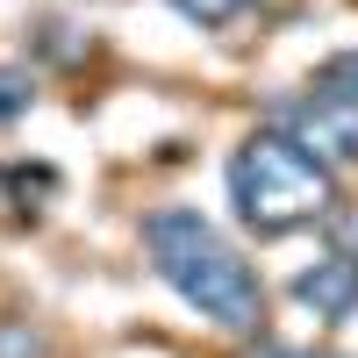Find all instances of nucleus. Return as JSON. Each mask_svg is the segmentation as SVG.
Returning a JSON list of instances; mask_svg holds the SVG:
<instances>
[{
  "mask_svg": "<svg viewBox=\"0 0 358 358\" xmlns=\"http://www.w3.org/2000/svg\"><path fill=\"white\" fill-rule=\"evenodd\" d=\"M143 258H151V273H158L187 308H201L215 330L251 337L258 322H265V287H258V273L244 265V251H236L201 208H158V215L143 222Z\"/></svg>",
  "mask_w": 358,
  "mask_h": 358,
  "instance_id": "f257e3e1",
  "label": "nucleus"
},
{
  "mask_svg": "<svg viewBox=\"0 0 358 358\" xmlns=\"http://www.w3.org/2000/svg\"><path fill=\"white\" fill-rule=\"evenodd\" d=\"M222 187H229V208H236V222L251 236H294V229L330 222L344 208L330 165H315L308 151H294V143L273 136V129H258V136H244L229 151Z\"/></svg>",
  "mask_w": 358,
  "mask_h": 358,
  "instance_id": "f03ea898",
  "label": "nucleus"
},
{
  "mask_svg": "<svg viewBox=\"0 0 358 358\" xmlns=\"http://www.w3.org/2000/svg\"><path fill=\"white\" fill-rule=\"evenodd\" d=\"M265 129L287 136L294 151H308L315 165H358V101H330V94H280L265 108Z\"/></svg>",
  "mask_w": 358,
  "mask_h": 358,
  "instance_id": "7ed1b4c3",
  "label": "nucleus"
},
{
  "mask_svg": "<svg viewBox=\"0 0 358 358\" xmlns=\"http://www.w3.org/2000/svg\"><path fill=\"white\" fill-rule=\"evenodd\" d=\"M294 301L315 308L322 322L358 315V265H351V258H337V251H322L315 265H301V273H294Z\"/></svg>",
  "mask_w": 358,
  "mask_h": 358,
  "instance_id": "20e7f679",
  "label": "nucleus"
},
{
  "mask_svg": "<svg viewBox=\"0 0 358 358\" xmlns=\"http://www.w3.org/2000/svg\"><path fill=\"white\" fill-rule=\"evenodd\" d=\"M315 94H330V101H358V50L322 57V65H315Z\"/></svg>",
  "mask_w": 358,
  "mask_h": 358,
  "instance_id": "39448f33",
  "label": "nucleus"
},
{
  "mask_svg": "<svg viewBox=\"0 0 358 358\" xmlns=\"http://www.w3.org/2000/svg\"><path fill=\"white\" fill-rule=\"evenodd\" d=\"M29 101H36V72L29 65H0V122L29 115Z\"/></svg>",
  "mask_w": 358,
  "mask_h": 358,
  "instance_id": "423d86ee",
  "label": "nucleus"
},
{
  "mask_svg": "<svg viewBox=\"0 0 358 358\" xmlns=\"http://www.w3.org/2000/svg\"><path fill=\"white\" fill-rule=\"evenodd\" d=\"M244 8H251V0H172V15H187V22H201V29H229Z\"/></svg>",
  "mask_w": 358,
  "mask_h": 358,
  "instance_id": "0eeeda50",
  "label": "nucleus"
},
{
  "mask_svg": "<svg viewBox=\"0 0 358 358\" xmlns=\"http://www.w3.org/2000/svg\"><path fill=\"white\" fill-rule=\"evenodd\" d=\"M0 358H50V344L29 322H0Z\"/></svg>",
  "mask_w": 358,
  "mask_h": 358,
  "instance_id": "6e6552de",
  "label": "nucleus"
},
{
  "mask_svg": "<svg viewBox=\"0 0 358 358\" xmlns=\"http://www.w3.org/2000/svg\"><path fill=\"white\" fill-rule=\"evenodd\" d=\"M322 236H330V251H337V258L358 265V208H337V215L322 222Z\"/></svg>",
  "mask_w": 358,
  "mask_h": 358,
  "instance_id": "1a4fd4ad",
  "label": "nucleus"
},
{
  "mask_svg": "<svg viewBox=\"0 0 358 358\" xmlns=\"http://www.w3.org/2000/svg\"><path fill=\"white\" fill-rule=\"evenodd\" d=\"M36 36H43V57H57V65H79V50H94V43H72L79 29H65V22H43Z\"/></svg>",
  "mask_w": 358,
  "mask_h": 358,
  "instance_id": "9d476101",
  "label": "nucleus"
},
{
  "mask_svg": "<svg viewBox=\"0 0 358 358\" xmlns=\"http://www.w3.org/2000/svg\"><path fill=\"white\" fill-rule=\"evenodd\" d=\"M244 358H344V351H301V344H258Z\"/></svg>",
  "mask_w": 358,
  "mask_h": 358,
  "instance_id": "9b49d317",
  "label": "nucleus"
}]
</instances>
